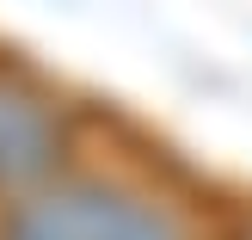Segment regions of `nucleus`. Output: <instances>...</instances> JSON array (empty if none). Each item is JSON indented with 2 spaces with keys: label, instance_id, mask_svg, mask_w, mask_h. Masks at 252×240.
Listing matches in <instances>:
<instances>
[{
  "label": "nucleus",
  "instance_id": "nucleus-1",
  "mask_svg": "<svg viewBox=\"0 0 252 240\" xmlns=\"http://www.w3.org/2000/svg\"><path fill=\"white\" fill-rule=\"evenodd\" d=\"M0 240H197L172 204L111 179H62L19 197Z\"/></svg>",
  "mask_w": 252,
  "mask_h": 240
},
{
  "label": "nucleus",
  "instance_id": "nucleus-2",
  "mask_svg": "<svg viewBox=\"0 0 252 240\" xmlns=\"http://www.w3.org/2000/svg\"><path fill=\"white\" fill-rule=\"evenodd\" d=\"M68 154V117L37 80L0 68V191H37Z\"/></svg>",
  "mask_w": 252,
  "mask_h": 240
}]
</instances>
